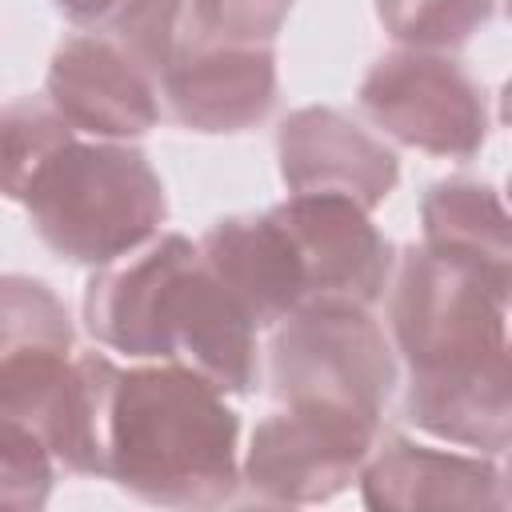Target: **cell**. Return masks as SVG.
Here are the masks:
<instances>
[{
	"label": "cell",
	"instance_id": "obj_1",
	"mask_svg": "<svg viewBox=\"0 0 512 512\" xmlns=\"http://www.w3.org/2000/svg\"><path fill=\"white\" fill-rule=\"evenodd\" d=\"M404 416L448 444L512 448V256L404 248L388 296Z\"/></svg>",
	"mask_w": 512,
	"mask_h": 512
},
{
	"label": "cell",
	"instance_id": "obj_2",
	"mask_svg": "<svg viewBox=\"0 0 512 512\" xmlns=\"http://www.w3.org/2000/svg\"><path fill=\"white\" fill-rule=\"evenodd\" d=\"M96 344L132 360H172L220 392H252L256 320L200 260V244L168 232L104 264L84 288Z\"/></svg>",
	"mask_w": 512,
	"mask_h": 512
},
{
	"label": "cell",
	"instance_id": "obj_3",
	"mask_svg": "<svg viewBox=\"0 0 512 512\" xmlns=\"http://www.w3.org/2000/svg\"><path fill=\"white\" fill-rule=\"evenodd\" d=\"M240 420L200 372L160 360L108 372L100 480L164 508H220L236 496Z\"/></svg>",
	"mask_w": 512,
	"mask_h": 512
},
{
	"label": "cell",
	"instance_id": "obj_4",
	"mask_svg": "<svg viewBox=\"0 0 512 512\" xmlns=\"http://www.w3.org/2000/svg\"><path fill=\"white\" fill-rule=\"evenodd\" d=\"M16 204L60 260L92 268L144 248L168 212L164 184L140 148L80 136L28 176Z\"/></svg>",
	"mask_w": 512,
	"mask_h": 512
},
{
	"label": "cell",
	"instance_id": "obj_5",
	"mask_svg": "<svg viewBox=\"0 0 512 512\" xmlns=\"http://www.w3.org/2000/svg\"><path fill=\"white\" fill-rule=\"evenodd\" d=\"M268 380L276 404L380 428L396 384V356L368 308L308 304L276 324Z\"/></svg>",
	"mask_w": 512,
	"mask_h": 512
},
{
	"label": "cell",
	"instance_id": "obj_6",
	"mask_svg": "<svg viewBox=\"0 0 512 512\" xmlns=\"http://www.w3.org/2000/svg\"><path fill=\"white\" fill-rule=\"evenodd\" d=\"M368 120L428 156L468 160L488 136V112L476 80L444 52L400 48L380 56L360 80Z\"/></svg>",
	"mask_w": 512,
	"mask_h": 512
},
{
	"label": "cell",
	"instance_id": "obj_7",
	"mask_svg": "<svg viewBox=\"0 0 512 512\" xmlns=\"http://www.w3.org/2000/svg\"><path fill=\"white\" fill-rule=\"evenodd\" d=\"M376 440L380 428L276 404L252 428L240 476L264 504H320L360 480Z\"/></svg>",
	"mask_w": 512,
	"mask_h": 512
},
{
	"label": "cell",
	"instance_id": "obj_8",
	"mask_svg": "<svg viewBox=\"0 0 512 512\" xmlns=\"http://www.w3.org/2000/svg\"><path fill=\"white\" fill-rule=\"evenodd\" d=\"M284 228L308 304H356L372 308L392 276V244L348 196L292 192L284 204L268 208Z\"/></svg>",
	"mask_w": 512,
	"mask_h": 512
},
{
	"label": "cell",
	"instance_id": "obj_9",
	"mask_svg": "<svg viewBox=\"0 0 512 512\" xmlns=\"http://www.w3.org/2000/svg\"><path fill=\"white\" fill-rule=\"evenodd\" d=\"M156 80L104 32L64 36L48 64V100L96 140L144 136L160 120Z\"/></svg>",
	"mask_w": 512,
	"mask_h": 512
},
{
	"label": "cell",
	"instance_id": "obj_10",
	"mask_svg": "<svg viewBox=\"0 0 512 512\" xmlns=\"http://www.w3.org/2000/svg\"><path fill=\"white\" fill-rule=\"evenodd\" d=\"M160 92L176 124L188 132H244L260 124L276 104L272 44H188L168 64Z\"/></svg>",
	"mask_w": 512,
	"mask_h": 512
},
{
	"label": "cell",
	"instance_id": "obj_11",
	"mask_svg": "<svg viewBox=\"0 0 512 512\" xmlns=\"http://www.w3.org/2000/svg\"><path fill=\"white\" fill-rule=\"evenodd\" d=\"M280 176L288 192L348 196L360 208H376L400 180L392 148L336 108H300L280 124L276 136Z\"/></svg>",
	"mask_w": 512,
	"mask_h": 512
},
{
	"label": "cell",
	"instance_id": "obj_12",
	"mask_svg": "<svg viewBox=\"0 0 512 512\" xmlns=\"http://www.w3.org/2000/svg\"><path fill=\"white\" fill-rule=\"evenodd\" d=\"M360 496L380 512L416 508H504L508 488L488 456L444 452L408 436H384L360 468Z\"/></svg>",
	"mask_w": 512,
	"mask_h": 512
},
{
	"label": "cell",
	"instance_id": "obj_13",
	"mask_svg": "<svg viewBox=\"0 0 512 512\" xmlns=\"http://www.w3.org/2000/svg\"><path fill=\"white\" fill-rule=\"evenodd\" d=\"M200 260L260 328H276L304 308V276L272 212L216 220L200 236Z\"/></svg>",
	"mask_w": 512,
	"mask_h": 512
},
{
	"label": "cell",
	"instance_id": "obj_14",
	"mask_svg": "<svg viewBox=\"0 0 512 512\" xmlns=\"http://www.w3.org/2000/svg\"><path fill=\"white\" fill-rule=\"evenodd\" d=\"M424 248L444 256H512V212L480 180H436L420 200Z\"/></svg>",
	"mask_w": 512,
	"mask_h": 512
},
{
	"label": "cell",
	"instance_id": "obj_15",
	"mask_svg": "<svg viewBox=\"0 0 512 512\" xmlns=\"http://www.w3.org/2000/svg\"><path fill=\"white\" fill-rule=\"evenodd\" d=\"M380 24L404 48L452 52L492 16V0H376Z\"/></svg>",
	"mask_w": 512,
	"mask_h": 512
},
{
	"label": "cell",
	"instance_id": "obj_16",
	"mask_svg": "<svg viewBox=\"0 0 512 512\" xmlns=\"http://www.w3.org/2000/svg\"><path fill=\"white\" fill-rule=\"evenodd\" d=\"M104 36H112L160 84L168 64L184 48L188 0H124L104 24Z\"/></svg>",
	"mask_w": 512,
	"mask_h": 512
},
{
	"label": "cell",
	"instance_id": "obj_17",
	"mask_svg": "<svg viewBox=\"0 0 512 512\" xmlns=\"http://www.w3.org/2000/svg\"><path fill=\"white\" fill-rule=\"evenodd\" d=\"M64 348L72 352V324L44 280L4 276L0 284V352Z\"/></svg>",
	"mask_w": 512,
	"mask_h": 512
},
{
	"label": "cell",
	"instance_id": "obj_18",
	"mask_svg": "<svg viewBox=\"0 0 512 512\" xmlns=\"http://www.w3.org/2000/svg\"><path fill=\"white\" fill-rule=\"evenodd\" d=\"M76 136V128L56 112V104L44 96H20L4 108V192L16 200L28 184V176Z\"/></svg>",
	"mask_w": 512,
	"mask_h": 512
},
{
	"label": "cell",
	"instance_id": "obj_19",
	"mask_svg": "<svg viewBox=\"0 0 512 512\" xmlns=\"http://www.w3.org/2000/svg\"><path fill=\"white\" fill-rule=\"evenodd\" d=\"M296 0H188V44H272Z\"/></svg>",
	"mask_w": 512,
	"mask_h": 512
},
{
	"label": "cell",
	"instance_id": "obj_20",
	"mask_svg": "<svg viewBox=\"0 0 512 512\" xmlns=\"http://www.w3.org/2000/svg\"><path fill=\"white\" fill-rule=\"evenodd\" d=\"M52 448L24 424L0 420V500L12 512H36L52 492Z\"/></svg>",
	"mask_w": 512,
	"mask_h": 512
},
{
	"label": "cell",
	"instance_id": "obj_21",
	"mask_svg": "<svg viewBox=\"0 0 512 512\" xmlns=\"http://www.w3.org/2000/svg\"><path fill=\"white\" fill-rule=\"evenodd\" d=\"M68 20L76 24H108L112 12L124 4V0H52Z\"/></svg>",
	"mask_w": 512,
	"mask_h": 512
},
{
	"label": "cell",
	"instance_id": "obj_22",
	"mask_svg": "<svg viewBox=\"0 0 512 512\" xmlns=\"http://www.w3.org/2000/svg\"><path fill=\"white\" fill-rule=\"evenodd\" d=\"M500 120L512 128V76L504 80V92H500Z\"/></svg>",
	"mask_w": 512,
	"mask_h": 512
},
{
	"label": "cell",
	"instance_id": "obj_23",
	"mask_svg": "<svg viewBox=\"0 0 512 512\" xmlns=\"http://www.w3.org/2000/svg\"><path fill=\"white\" fill-rule=\"evenodd\" d=\"M508 504H512V464H508Z\"/></svg>",
	"mask_w": 512,
	"mask_h": 512
},
{
	"label": "cell",
	"instance_id": "obj_24",
	"mask_svg": "<svg viewBox=\"0 0 512 512\" xmlns=\"http://www.w3.org/2000/svg\"><path fill=\"white\" fill-rule=\"evenodd\" d=\"M508 204H512V176H508Z\"/></svg>",
	"mask_w": 512,
	"mask_h": 512
},
{
	"label": "cell",
	"instance_id": "obj_25",
	"mask_svg": "<svg viewBox=\"0 0 512 512\" xmlns=\"http://www.w3.org/2000/svg\"><path fill=\"white\" fill-rule=\"evenodd\" d=\"M508 16H512V0H508Z\"/></svg>",
	"mask_w": 512,
	"mask_h": 512
}]
</instances>
